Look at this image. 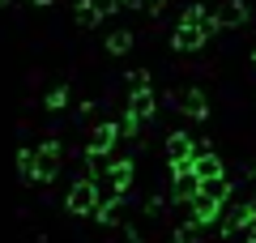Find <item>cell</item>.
<instances>
[{"label":"cell","instance_id":"obj_1","mask_svg":"<svg viewBox=\"0 0 256 243\" xmlns=\"http://www.w3.org/2000/svg\"><path fill=\"white\" fill-rule=\"evenodd\" d=\"M60 141H43L34 150V184H52L56 171H60Z\"/></svg>","mask_w":256,"mask_h":243},{"label":"cell","instance_id":"obj_2","mask_svg":"<svg viewBox=\"0 0 256 243\" xmlns=\"http://www.w3.org/2000/svg\"><path fill=\"white\" fill-rule=\"evenodd\" d=\"M98 196H102V188H98L94 180H82V184H73V188H68V214H77V218L94 214Z\"/></svg>","mask_w":256,"mask_h":243},{"label":"cell","instance_id":"obj_3","mask_svg":"<svg viewBox=\"0 0 256 243\" xmlns=\"http://www.w3.org/2000/svg\"><path fill=\"white\" fill-rule=\"evenodd\" d=\"M192 175H196V184L222 180V158L210 154V150H196V154H192Z\"/></svg>","mask_w":256,"mask_h":243},{"label":"cell","instance_id":"obj_4","mask_svg":"<svg viewBox=\"0 0 256 243\" xmlns=\"http://www.w3.org/2000/svg\"><path fill=\"white\" fill-rule=\"evenodd\" d=\"M150 116H154V90H150V86H132V98H128V120L146 124Z\"/></svg>","mask_w":256,"mask_h":243},{"label":"cell","instance_id":"obj_5","mask_svg":"<svg viewBox=\"0 0 256 243\" xmlns=\"http://www.w3.org/2000/svg\"><path fill=\"white\" fill-rule=\"evenodd\" d=\"M218 209H222V200H218V196H210L205 188H196V196H192V222L210 226L214 218H218Z\"/></svg>","mask_w":256,"mask_h":243},{"label":"cell","instance_id":"obj_6","mask_svg":"<svg viewBox=\"0 0 256 243\" xmlns=\"http://www.w3.org/2000/svg\"><path fill=\"white\" fill-rule=\"evenodd\" d=\"M116 136H120L116 124H107V120H102V124H94V132H90V154H86V158H102V154L116 145Z\"/></svg>","mask_w":256,"mask_h":243},{"label":"cell","instance_id":"obj_7","mask_svg":"<svg viewBox=\"0 0 256 243\" xmlns=\"http://www.w3.org/2000/svg\"><path fill=\"white\" fill-rule=\"evenodd\" d=\"M166 154H171V166H180V162H192L196 145H192V136H184V132H171V141H166Z\"/></svg>","mask_w":256,"mask_h":243},{"label":"cell","instance_id":"obj_8","mask_svg":"<svg viewBox=\"0 0 256 243\" xmlns=\"http://www.w3.org/2000/svg\"><path fill=\"white\" fill-rule=\"evenodd\" d=\"M248 22V4H239V0H230L226 9L214 18V26H226V30H235V26H244Z\"/></svg>","mask_w":256,"mask_h":243},{"label":"cell","instance_id":"obj_9","mask_svg":"<svg viewBox=\"0 0 256 243\" xmlns=\"http://www.w3.org/2000/svg\"><path fill=\"white\" fill-rule=\"evenodd\" d=\"M111 192H120V196H124V192H128V180H132V162H128V158H120V162H111Z\"/></svg>","mask_w":256,"mask_h":243},{"label":"cell","instance_id":"obj_10","mask_svg":"<svg viewBox=\"0 0 256 243\" xmlns=\"http://www.w3.org/2000/svg\"><path fill=\"white\" fill-rule=\"evenodd\" d=\"M180 107H184V116H192V120H205L210 102H205V94H201V90H188V94L180 98Z\"/></svg>","mask_w":256,"mask_h":243},{"label":"cell","instance_id":"obj_11","mask_svg":"<svg viewBox=\"0 0 256 243\" xmlns=\"http://www.w3.org/2000/svg\"><path fill=\"white\" fill-rule=\"evenodd\" d=\"M205 239V226L201 222H184V226H175V243H201Z\"/></svg>","mask_w":256,"mask_h":243},{"label":"cell","instance_id":"obj_12","mask_svg":"<svg viewBox=\"0 0 256 243\" xmlns=\"http://www.w3.org/2000/svg\"><path fill=\"white\" fill-rule=\"evenodd\" d=\"M128 47H132V34H128V30H116V34L107 38V52H111V56H124Z\"/></svg>","mask_w":256,"mask_h":243},{"label":"cell","instance_id":"obj_13","mask_svg":"<svg viewBox=\"0 0 256 243\" xmlns=\"http://www.w3.org/2000/svg\"><path fill=\"white\" fill-rule=\"evenodd\" d=\"M18 171H22V180H34V150L18 154Z\"/></svg>","mask_w":256,"mask_h":243},{"label":"cell","instance_id":"obj_14","mask_svg":"<svg viewBox=\"0 0 256 243\" xmlns=\"http://www.w3.org/2000/svg\"><path fill=\"white\" fill-rule=\"evenodd\" d=\"M77 22H82V26H94V22H98V13L90 9V0H86V4H77Z\"/></svg>","mask_w":256,"mask_h":243},{"label":"cell","instance_id":"obj_15","mask_svg":"<svg viewBox=\"0 0 256 243\" xmlns=\"http://www.w3.org/2000/svg\"><path fill=\"white\" fill-rule=\"evenodd\" d=\"M90 9L98 13V18H107V13H116L120 4H116V0H90Z\"/></svg>","mask_w":256,"mask_h":243},{"label":"cell","instance_id":"obj_16","mask_svg":"<svg viewBox=\"0 0 256 243\" xmlns=\"http://www.w3.org/2000/svg\"><path fill=\"white\" fill-rule=\"evenodd\" d=\"M64 102H68V90H52V94H47V107H52V111H60Z\"/></svg>","mask_w":256,"mask_h":243},{"label":"cell","instance_id":"obj_17","mask_svg":"<svg viewBox=\"0 0 256 243\" xmlns=\"http://www.w3.org/2000/svg\"><path fill=\"white\" fill-rule=\"evenodd\" d=\"M30 4H52V0H30Z\"/></svg>","mask_w":256,"mask_h":243},{"label":"cell","instance_id":"obj_18","mask_svg":"<svg viewBox=\"0 0 256 243\" xmlns=\"http://www.w3.org/2000/svg\"><path fill=\"white\" fill-rule=\"evenodd\" d=\"M0 4H9V0H0Z\"/></svg>","mask_w":256,"mask_h":243}]
</instances>
